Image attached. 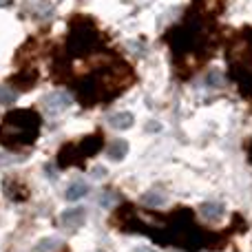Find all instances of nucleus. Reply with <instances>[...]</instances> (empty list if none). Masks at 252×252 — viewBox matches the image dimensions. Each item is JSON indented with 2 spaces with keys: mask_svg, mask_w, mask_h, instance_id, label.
Returning a JSON list of instances; mask_svg holds the SVG:
<instances>
[{
  "mask_svg": "<svg viewBox=\"0 0 252 252\" xmlns=\"http://www.w3.org/2000/svg\"><path fill=\"white\" fill-rule=\"evenodd\" d=\"M87 190H89V188L84 186V184H73V186L66 190V199H69V201H75V199H80V197L87 195Z\"/></svg>",
  "mask_w": 252,
  "mask_h": 252,
  "instance_id": "5",
  "label": "nucleus"
},
{
  "mask_svg": "<svg viewBox=\"0 0 252 252\" xmlns=\"http://www.w3.org/2000/svg\"><path fill=\"white\" fill-rule=\"evenodd\" d=\"M124 153H126V142H115L113 148H111V157H113V159L124 157Z\"/></svg>",
  "mask_w": 252,
  "mask_h": 252,
  "instance_id": "8",
  "label": "nucleus"
},
{
  "mask_svg": "<svg viewBox=\"0 0 252 252\" xmlns=\"http://www.w3.org/2000/svg\"><path fill=\"white\" fill-rule=\"evenodd\" d=\"M97 42V33L91 27H75L69 38V49L73 53H84Z\"/></svg>",
  "mask_w": 252,
  "mask_h": 252,
  "instance_id": "2",
  "label": "nucleus"
},
{
  "mask_svg": "<svg viewBox=\"0 0 252 252\" xmlns=\"http://www.w3.org/2000/svg\"><path fill=\"white\" fill-rule=\"evenodd\" d=\"M111 124H113L115 128H128V126L133 124V118H130L128 113H122V115H113V120H111Z\"/></svg>",
  "mask_w": 252,
  "mask_h": 252,
  "instance_id": "6",
  "label": "nucleus"
},
{
  "mask_svg": "<svg viewBox=\"0 0 252 252\" xmlns=\"http://www.w3.org/2000/svg\"><path fill=\"white\" fill-rule=\"evenodd\" d=\"M53 252V250H58V239H44L40 246H35V250L33 252Z\"/></svg>",
  "mask_w": 252,
  "mask_h": 252,
  "instance_id": "7",
  "label": "nucleus"
},
{
  "mask_svg": "<svg viewBox=\"0 0 252 252\" xmlns=\"http://www.w3.org/2000/svg\"><path fill=\"white\" fill-rule=\"evenodd\" d=\"M40 133V118L33 111H13L0 124V139L7 146H27Z\"/></svg>",
  "mask_w": 252,
  "mask_h": 252,
  "instance_id": "1",
  "label": "nucleus"
},
{
  "mask_svg": "<svg viewBox=\"0 0 252 252\" xmlns=\"http://www.w3.org/2000/svg\"><path fill=\"white\" fill-rule=\"evenodd\" d=\"M144 201H148V204H161V201H164V197H161V195H146V197H144Z\"/></svg>",
  "mask_w": 252,
  "mask_h": 252,
  "instance_id": "10",
  "label": "nucleus"
},
{
  "mask_svg": "<svg viewBox=\"0 0 252 252\" xmlns=\"http://www.w3.org/2000/svg\"><path fill=\"white\" fill-rule=\"evenodd\" d=\"M60 221H62V226L64 228H78L80 223H84V210L82 208H73V210H66L64 215L60 217Z\"/></svg>",
  "mask_w": 252,
  "mask_h": 252,
  "instance_id": "3",
  "label": "nucleus"
},
{
  "mask_svg": "<svg viewBox=\"0 0 252 252\" xmlns=\"http://www.w3.org/2000/svg\"><path fill=\"white\" fill-rule=\"evenodd\" d=\"M11 100H16V93H7L4 89H0V102H4V104H9Z\"/></svg>",
  "mask_w": 252,
  "mask_h": 252,
  "instance_id": "9",
  "label": "nucleus"
},
{
  "mask_svg": "<svg viewBox=\"0 0 252 252\" xmlns=\"http://www.w3.org/2000/svg\"><path fill=\"white\" fill-rule=\"evenodd\" d=\"M69 106V95L66 93H53V95L47 97V109L49 113H60Z\"/></svg>",
  "mask_w": 252,
  "mask_h": 252,
  "instance_id": "4",
  "label": "nucleus"
},
{
  "mask_svg": "<svg viewBox=\"0 0 252 252\" xmlns=\"http://www.w3.org/2000/svg\"><path fill=\"white\" fill-rule=\"evenodd\" d=\"M137 252H148V250H137Z\"/></svg>",
  "mask_w": 252,
  "mask_h": 252,
  "instance_id": "11",
  "label": "nucleus"
}]
</instances>
